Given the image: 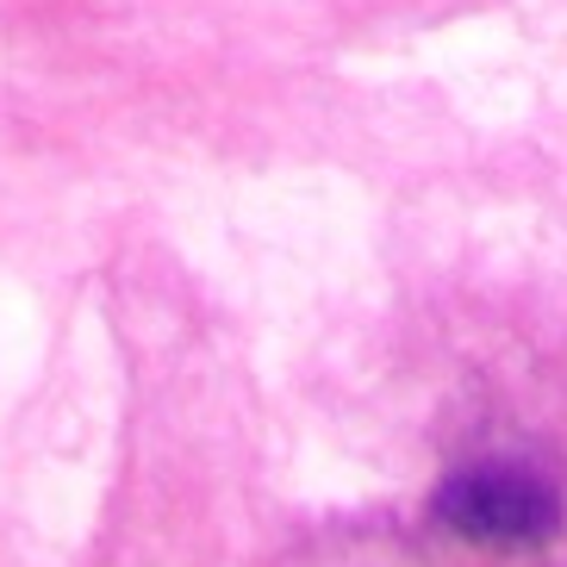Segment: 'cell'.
<instances>
[{
  "instance_id": "cell-1",
  "label": "cell",
  "mask_w": 567,
  "mask_h": 567,
  "mask_svg": "<svg viewBox=\"0 0 567 567\" xmlns=\"http://www.w3.org/2000/svg\"><path fill=\"white\" fill-rule=\"evenodd\" d=\"M443 530L486 543V549H530L561 530V493L530 467H474L436 493Z\"/></svg>"
}]
</instances>
